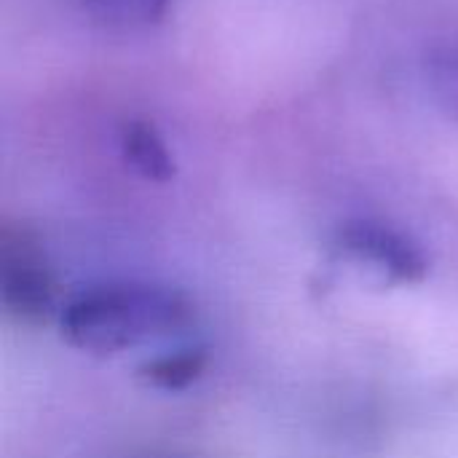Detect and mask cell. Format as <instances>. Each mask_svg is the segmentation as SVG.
Masks as SVG:
<instances>
[{"mask_svg":"<svg viewBox=\"0 0 458 458\" xmlns=\"http://www.w3.org/2000/svg\"><path fill=\"white\" fill-rule=\"evenodd\" d=\"M191 301L166 284L99 282L72 295L59 317L70 346L91 354H118L191 322Z\"/></svg>","mask_w":458,"mask_h":458,"instance_id":"1","label":"cell"},{"mask_svg":"<svg viewBox=\"0 0 458 458\" xmlns=\"http://www.w3.org/2000/svg\"><path fill=\"white\" fill-rule=\"evenodd\" d=\"M335 244L341 252L368 263L384 276L416 284L429 274L427 252L403 231L378 220H349L338 228Z\"/></svg>","mask_w":458,"mask_h":458,"instance_id":"2","label":"cell"},{"mask_svg":"<svg viewBox=\"0 0 458 458\" xmlns=\"http://www.w3.org/2000/svg\"><path fill=\"white\" fill-rule=\"evenodd\" d=\"M3 303L27 322H40L54 309V284L38 250L19 239L3 247Z\"/></svg>","mask_w":458,"mask_h":458,"instance_id":"3","label":"cell"},{"mask_svg":"<svg viewBox=\"0 0 458 458\" xmlns=\"http://www.w3.org/2000/svg\"><path fill=\"white\" fill-rule=\"evenodd\" d=\"M121 153L134 166L137 174L153 182H166L174 177V158L164 142V137L156 131L148 121H126L121 126Z\"/></svg>","mask_w":458,"mask_h":458,"instance_id":"4","label":"cell"},{"mask_svg":"<svg viewBox=\"0 0 458 458\" xmlns=\"http://www.w3.org/2000/svg\"><path fill=\"white\" fill-rule=\"evenodd\" d=\"M204 368H207L204 349H174V352L158 354L150 362H145L140 373L156 389L180 392V389L191 386L193 381H199Z\"/></svg>","mask_w":458,"mask_h":458,"instance_id":"5","label":"cell"},{"mask_svg":"<svg viewBox=\"0 0 458 458\" xmlns=\"http://www.w3.org/2000/svg\"><path fill=\"white\" fill-rule=\"evenodd\" d=\"M172 0H83L86 11L113 30L148 27L166 16Z\"/></svg>","mask_w":458,"mask_h":458,"instance_id":"6","label":"cell"},{"mask_svg":"<svg viewBox=\"0 0 458 458\" xmlns=\"http://www.w3.org/2000/svg\"><path fill=\"white\" fill-rule=\"evenodd\" d=\"M424 75L440 110L458 121V43H440L424 56Z\"/></svg>","mask_w":458,"mask_h":458,"instance_id":"7","label":"cell"}]
</instances>
